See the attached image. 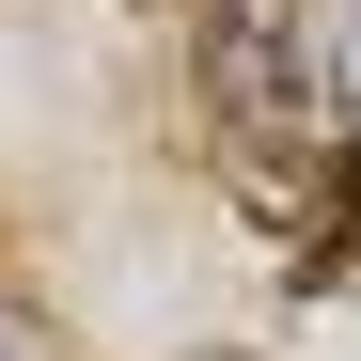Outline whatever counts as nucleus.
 <instances>
[]
</instances>
